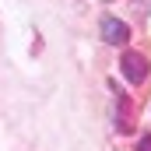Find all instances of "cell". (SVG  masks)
Masks as SVG:
<instances>
[{"label":"cell","mask_w":151,"mask_h":151,"mask_svg":"<svg viewBox=\"0 0 151 151\" xmlns=\"http://www.w3.org/2000/svg\"><path fill=\"white\" fill-rule=\"evenodd\" d=\"M123 74H127L130 84H141L148 77V60L141 53H123Z\"/></svg>","instance_id":"cell-1"},{"label":"cell","mask_w":151,"mask_h":151,"mask_svg":"<svg viewBox=\"0 0 151 151\" xmlns=\"http://www.w3.org/2000/svg\"><path fill=\"white\" fill-rule=\"evenodd\" d=\"M102 39H106L109 46H127L130 28H127L123 21H116V18H106V21H102Z\"/></svg>","instance_id":"cell-2"},{"label":"cell","mask_w":151,"mask_h":151,"mask_svg":"<svg viewBox=\"0 0 151 151\" xmlns=\"http://www.w3.org/2000/svg\"><path fill=\"white\" fill-rule=\"evenodd\" d=\"M137 151H151V134H148V137H141V144H137Z\"/></svg>","instance_id":"cell-3"}]
</instances>
